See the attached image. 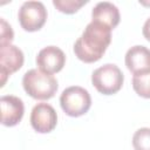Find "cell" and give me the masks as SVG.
Here are the masks:
<instances>
[{
	"label": "cell",
	"mask_w": 150,
	"mask_h": 150,
	"mask_svg": "<svg viewBox=\"0 0 150 150\" xmlns=\"http://www.w3.org/2000/svg\"><path fill=\"white\" fill-rule=\"evenodd\" d=\"M84 4H87V0H53L56 9L66 14L76 13Z\"/></svg>",
	"instance_id": "obj_14"
},
{
	"label": "cell",
	"mask_w": 150,
	"mask_h": 150,
	"mask_svg": "<svg viewBox=\"0 0 150 150\" xmlns=\"http://www.w3.org/2000/svg\"><path fill=\"white\" fill-rule=\"evenodd\" d=\"M125 66L134 75L150 73V49L144 46H134L125 54Z\"/></svg>",
	"instance_id": "obj_10"
},
{
	"label": "cell",
	"mask_w": 150,
	"mask_h": 150,
	"mask_svg": "<svg viewBox=\"0 0 150 150\" xmlns=\"http://www.w3.org/2000/svg\"><path fill=\"white\" fill-rule=\"evenodd\" d=\"M66 62L64 53L55 46H48L41 49L36 56V66L47 74H55L60 71Z\"/></svg>",
	"instance_id": "obj_8"
},
{
	"label": "cell",
	"mask_w": 150,
	"mask_h": 150,
	"mask_svg": "<svg viewBox=\"0 0 150 150\" xmlns=\"http://www.w3.org/2000/svg\"><path fill=\"white\" fill-rule=\"evenodd\" d=\"M143 35H144V38L148 40V41H150V18L149 19H146V21L144 22V25H143Z\"/></svg>",
	"instance_id": "obj_16"
},
{
	"label": "cell",
	"mask_w": 150,
	"mask_h": 150,
	"mask_svg": "<svg viewBox=\"0 0 150 150\" xmlns=\"http://www.w3.org/2000/svg\"><path fill=\"white\" fill-rule=\"evenodd\" d=\"M1 123L6 127L16 125L23 116L25 107L21 98L12 95H5L0 98Z\"/></svg>",
	"instance_id": "obj_9"
},
{
	"label": "cell",
	"mask_w": 150,
	"mask_h": 150,
	"mask_svg": "<svg viewBox=\"0 0 150 150\" xmlns=\"http://www.w3.org/2000/svg\"><path fill=\"white\" fill-rule=\"evenodd\" d=\"M57 123L55 109L48 103H38L30 112V124L33 129L40 134L50 132Z\"/></svg>",
	"instance_id": "obj_7"
},
{
	"label": "cell",
	"mask_w": 150,
	"mask_h": 150,
	"mask_svg": "<svg viewBox=\"0 0 150 150\" xmlns=\"http://www.w3.org/2000/svg\"><path fill=\"white\" fill-rule=\"evenodd\" d=\"M124 76L121 69L112 63H107L93 71L91 82L103 95L116 94L123 86Z\"/></svg>",
	"instance_id": "obj_3"
},
{
	"label": "cell",
	"mask_w": 150,
	"mask_h": 150,
	"mask_svg": "<svg viewBox=\"0 0 150 150\" xmlns=\"http://www.w3.org/2000/svg\"><path fill=\"white\" fill-rule=\"evenodd\" d=\"M21 27L27 32L39 30L47 20V9L40 1H26L18 13Z\"/></svg>",
	"instance_id": "obj_5"
},
{
	"label": "cell",
	"mask_w": 150,
	"mask_h": 150,
	"mask_svg": "<svg viewBox=\"0 0 150 150\" xmlns=\"http://www.w3.org/2000/svg\"><path fill=\"white\" fill-rule=\"evenodd\" d=\"M25 57L22 50L11 43L0 45V77L1 87L5 86L7 77L19 70L23 64Z\"/></svg>",
	"instance_id": "obj_6"
},
{
	"label": "cell",
	"mask_w": 150,
	"mask_h": 150,
	"mask_svg": "<svg viewBox=\"0 0 150 150\" xmlns=\"http://www.w3.org/2000/svg\"><path fill=\"white\" fill-rule=\"evenodd\" d=\"M132 87L137 95L144 98H150V73L143 75H134Z\"/></svg>",
	"instance_id": "obj_12"
},
{
	"label": "cell",
	"mask_w": 150,
	"mask_h": 150,
	"mask_svg": "<svg viewBox=\"0 0 150 150\" xmlns=\"http://www.w3.org/2000/svg\"><path fill=\"white\" fill-rule=\"evenodd\" d=\"M135 150H150V128H141L132 136Z\"/></svg>",
	"instance_id": "obj_13"
},
{
	"label": "cell",
	"mask_w": 150,
	"mask_h": 150,
	"mask_svg": "<svg viewBox=\"0 0 150 150\" xmlns=\"http://www.w3.org/2000/svg\"><path fill=\"white\" fill-rule=\"evenodd\" d=\"M60 104L62 110L71 117L84 115L91 105V97L82 87L73 86L64 89L60 96Z\"/></svg>",
	"instance_id": "obj_4"
},
{
	"label": "cell",
	"mask_w": 150,
	"mask_h": 150,
	"mask_svg": "<svg viewBox=\"0 0 150 150\" xmlns=\"http://www.w3.org/2000/svg\"><path fill=\"white\" fill-rule=\"evenodd\" d=\"M25 91L35 100H49L57 90V81L52 74L40 69H30L25 73L22 79Z\"/></svg>",
	"instance_id": "obj_2"
},
{
	"label": "cell",
	"mask_w": 150,
	"mask_h": 150,
	"mask_svg": "<svg viewBox=\"0 0 150 150\" xmlns=\"http://www.w3.org/2000/svg\"><path fill=\"white\" fill-rule=\"evenodd\" d=\"M111 41V29L98 23L89 22L82 35L74 43V53L86 63L98 61Z\"/></svg>",
	"instance_id": "obj_1"
},
{
	"label": "cell",
	"mask_w": 150,
	"mask_h": 150,
	"mask_svg": "<svg viewBox=\"0 0 150 150\" xmlns=\"http://www.w3.org/2000/svg\"><path fill=\"white\" fill-rule=\"evenodd\" d=\"M14 33L12 27L5 21V19H0V45H7L13 41Z\"/></svg>",
	"instance_id": "obj_15"
},
{
	"label": "cell",
	"mask_w": 150,
	"mask_h": 150,
	"mask_svg": "<svg viewBox=\"0 0 150 150\" xmlns=\"http://www.w3.org/2000/svg\"><path fill=\"white\" fill-rule=\"evenodd\" d=\"M91 18L94 22H98L110 29H114L120 23V11L118 8L108 1L98 2L91 12Z\"/></svg>",
	"instance_id": "obj_11"
}]
</instances>
